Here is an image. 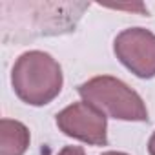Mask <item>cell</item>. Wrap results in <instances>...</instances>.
<instances>
[{"label": "cell", "mask_w": 155, "mask_h": 155, "mask_svg": "<svg viewBox=\"0 0 155 155\" xmlns=\"http://www.w3.org/2000/svg\"><path fill=\"white\" fill-rule=\"evenodd\" d=\"M64 84L60 64L46 51L22 53L11 71L15 95L29 106H46L58 97Z\"/></svg>", "instance_id": "cell-1"}, {"label": "cell", "mask_w": 155, "mask_h": 155, "mask_svg": "<svg viewBox=\"0 0 155 155\" xmlns=\"http://www.w3.org/2000/svg\"><path fill=\"white\" fill-rule=\"evenodd\" d=\"M79 95L82 101L101 110L106 117L131 122L148 120V110L142 97L117 77H93L79 86Z\"/></svg>", "instance_id": "cell-2"}, {"label": "cell", "mask_w": 155, "mask_h": 155, "mask_svg": "<svg viewBox=\"0 0 155 155\" xmlns=\"http://www.w3.org/2000/svg\"><path fill=\"white\" fill-rule=\"evenodd\" d=\"M58 130L91 146L108 144V117L86 101L73 102L57 113Z\"/></svg>", "instance_id": "cell-3"}, {"label": "cell", "mask_w": 155, "mask_h": 155, "mask_svg": "<svg viewBox=\"0 0 155 155\" xmlns=\"http://www.w3.org/2000/svg\"><path fill=\"white\" fill-rule=\"evenodd\" d=\"M113 51L122 66L139 79L155 77V33L144 28L122 29L113 42Z\"/></svg>", "instance_id": "cell-4"}, {"label": "cell", "mask_w": 155, "mask_h": 155, "mask_svg": "<svg viewBox=\"0 0 155 155\" xmlns=\"http://www.w3.org/2000/svg\"><path fill=\"white\" fill-rule=\"evenodd\" d=\"M29 130L20 120H0V155H24L29 148Z\"/></svg>", "instance_id": "cell-5"}, {"label": "cell", "mask_w": 155, "mask_h": 155, "mask_svg": "<svg viewBox=\"0 0 155 155\" xmlns=\"http://www.w3.org/2000/svg\"><path fill=\"white\" fill-rule=\"evenodd\" d=\"M57 155H86L82 146H64Z\"/></svg>", "instance_id": "cell-6"}, {"label": "cell", "mask_w": 155, "mask_h": 155, "mask_svg": "<svg viewBox=\"0 0 155 155\" xmlns=\"http://www.w3.org/2000/svg\"><path fill=\"white\" fill-rule=\"evenodd\" d=\"M148 151H150V155H155V131L151 133V137L148 140Z\"/></svg>", "instance_id": "cell-7"}, {"label": "cell", "mask_w": 155, "mask_h": 155, "mask_svg": "<svg viewBox=\"0 0 155 155\" xmlns=\"http://www.w3.org/2000/svg\"><path fill=\"white\" fill-rule=\"evenodd\" d=\"M102 155H128V153H124V151H104Z\"/></svg>", "instance_id": "cell-8"}]
</instances>
